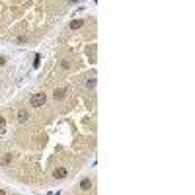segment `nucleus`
<instances>
[{
    "label": "nucleus",
    "mask_w": 195,
    "mask_h": 195,
    "mask_svg": "<svg viewBox=\"0 0 195 195\" xmlns=\"http://www.w3.org/2000/svg\"><path fill=\"white\" fill-rule=\"evenodd\" d=\"M29 104H31V108H41V105H45V104H47V94H43V92L33 94Z\"/></svg>",
    "instance_id": "f257e3e1"
},
{
    "label": "nucleus",
    "mask_w": 195,
    "mask_h": 195,
    "mask_svg": "<svg viewBox=\"0 0 195 195\" xmlns=\"http://www.w3.org/2000/svg\"><path fill=\"white\" fill-rule=\"evenodd\" d=\"M67 176H68V170L63 168V166H61V168H55V172H53V178L55 180H64Z\"/></svg>",
    "instance_id": "f03ea898"
},
{
    "label": "nucleus",
    "mask_w": 195,
    "mask_h": 195,
    "mask_svg": "<svg viewBox=\"0 0 195 195\" xmlns=\"http://www.w3.org/2000/svg\"><path fill=\"white\" fill-rule=\"evenodd\" d=\"M64 96H67V88L64 86H61V88H55V92H53V98L55 100H64Z\"/></svg>",
    "instance_id": "7ed1b4c3"
},
{
    "label": "nucleus",
    "mask_w": 195,
    "mask_h": 195,
    "mask_svg": "<svg viewBox=\"0 0 195 195\" xmlns=\"http://www.w3.org/2000/svg\"><path fill=\"white\" fill-rule=\"evenodd\" d=\"M92 189V180L90 178H84L80 182V191H90Z\"/></svg>",
    "instance_id": "20e7f679"
},
{
    "label": "nucleus",
    "mask_w": 195,
    "mask_h": 195,
    "mask_svg": "<svg viewBox=\"0 0 195 195\" xmlns=\"http://www.w3.org/2000/svg\"><path fill=\"white\" fill-rule=\"evenodd\" d=\"M27 119H29V113H27L26 109H20V111H18V121H20V123H26Z\"/></svg>",
    "instance_id": "39448f33"
},
{
    "label": "nucleus",
    "mask_w": 195,
    "mask_h": 195,
    "mask_svg": "<svg viewBox=\"0 0 195 195\" xmlns=\"http://www.w3.org/2000/svg\"><path fill=\"white\" fill-rule=\"evenodd\" d=\"M82 26H84V20H72L70 24H68V27H70V29H80Z\"/></svg>",
    "instance_id": "423d86ee"
},
{
    "label": "nucleus",
    "mask_w": 195,
    "mask_h": 195,
    "mask_svg": "<svg viewBox=\"0 0 195 195\" xmlns=\"http://www.w3.org/2000/svg\"><path fill=\"white\" fill-rule=\"evenodd\" d=\"M10 162H12V154H10V152H6V154H4V158H2V164L6 166V164H10Z\"/></svg>",
    "instance_id": "0eeeda50"
},
{
    "label": "nucleus",
    "mask_w": 195,
    "mask_h": 195,
    "mask_svg": "<svg viewBox=\"0 0 195 195\" xmlns=\"http://www.w3.org/2000/svg\"><path fill=\"white\" fill-rule=\"evenodd\" d=\"M96 86V78H90V80H86V88H94Z\"/></svg>",
    "instance_id": "6e6552de"
},
{
    "label": "nucleus",
    "mask_w": 195,
    "mask_h": 195,
    "mask_svg": "<svg viewBox=\"0 0 195 195\" xmlns=\"http://www.w3.org/2000/svg\"><path fill=\"white\" fill-rule=\"evenodd\" d=\"M4 127H6V119H4V117H0V131H2Z\"/></svg>",
    "instance_id": "1a4fd4ad"
},
{
    "label": "nucleus",
    "mask_w": 195,
    "mask_h": 195,
    "mask_svg": "<svg viewBox=\"0 0 195 195\" xmlns=\"http://www.w3.org/2000/svg\"><path fill=\"white\" fill-rule=\"evenodd\" d=\"M18 43H27V37H24V35L18 37Z\"/></svg>",
    "instance_id": "9d476101"
},
{
    "label": "nucleus",
    "mask_w": 195,
    "mask_h": 195,
    "mask_svg": "<svg viewBox=\"0 0 195 195\" xmlns=\"http://www.w3.org/2000/svg\"><path fill=\"white\" fill-rule=\"evenodd\" d=\"M68 2H70V4H76V2H78V0H68Z\"/></svg>",
    "instance_id": "9b49d317"
}]
</instances>
